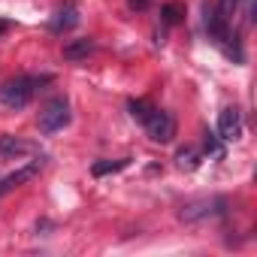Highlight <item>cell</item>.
Here are the masks:
<instances>
[{
  "mask_svg": "<svg viewBox=\"0 0 257 257\" xmlns=\"http://www.w3.org/2000/svg\"><path fill=\"white\" fill-rule=\"evenodd\" d=\"M239 137H242V112H239L236 106L221 109V115H218V140L233 143V140H239Z\"/></svg>",
  "mask_w": 257,
  "mask_h": 257,
  "instance_id": "5b68a950",
  "label": "cell"
},
{
  "mask_svg": "<svg viewBox=\"0 0 257 257\" xmlns=\"http://www.w3.org/2000/svg\"><path fill=\"white\" fill-rule=\"evenodd\" d=\"M70 103H67V97H55V100H49L46 106H43V112H40V131L49 137V134H58V131H64V127L70 124Z\"/></svg>",
  "mask_w": 257,
  "mask_h": 257,
  "instance_id": "7a4b0ae2",
  "label": "cell"
},
{
  "mask_svg": "<svg viewBox=\"0 0 257 257\" xmlns=\"http://www.w3.org/2000/svg\"><path fill=\"white\" fill-rule=\"evenodd\" d=\"M215 10H218V16H221V19H227V22H230V19L236 16V10H239V0H218V7H215Z\"/></svg>",
  "mask_w": 257,
  "mask_h": 257,
  "instance_id": "5bb4252c",
  "label": "cell"
},
{
  "mask_svg": "<svg viewBox=\"0 0 257 257\" xmlns=\"http://www.w3.org/2000/svg\"><path fill=\"white\" fill-rule=\"evenodd\" d=\"M127 109H131V115H134L140 124H146V121H149V115L155 112V106H152V103H146V100H131V103H127Z\"/></svg>",
  "mask_w": 257,
  "mask_h": 257,
  "instance_id": "8fae6325",
  "label": "cell"
},
{
  "mask_svg": "<svg viewBox=\"0 0 257 257\" xmlns=\"http://www.w3.org/2000/svg\"><path fill=\"white\" fill-rule=\"evenodd\" d=\"M94 52V40H73V43H67L64 46V58L67 61H82V58H88Z\"/></svg>",
  "mask_w": 257,
  "mask_h": 257,
  "instance_id": "9c48e42d",
  "label": "cell"
},
{
  "mask_svg": "<svg viewBox=\"0 0 257 257\" xmlns=\"http://www.w3.org/2000/svg\"><path fill=\"white\" fill-rule=\"evenodd\" d=\"M176 164H179V170H197L200 167V152L194 149V146H185V149H179L176 152Z\"/></svg>",
  "mask_w": 257,
  "mask_h": 257,
  "instance_id": "30bf717a",
  "label": "cell"
},
{
  "mask_svg": "<svg viewBox=\"0 0 257 257\" xmlns=\"http://www.w3.org/2000/svg\"><path fill=\"white\" fill-rule=\"evenodd\" d=\"M10 28H13V25H10V22H4V19H0V37H4V34H7V31H10Z\"/></svg>",
  "mask_w": 257,
  "mask_h": 257,
  "instance_id": "e0dca14e",
  "label": "cell"
},
{
  "mask_svg": "<svg viewBox=\"0 0 257 257\" xmlns=\"http://www.w3.org/2000/svg\"><path fill=\"white\" fill-rule=\"evenodd\" d=\"M43 167H46V158H37V161H31V164L19 167L16 173L4 176V194H7V191H13V188H19V185H25V182H31L34 176H40V170H43Z\"/></svg>",
  "mask_w": 257,
  "mask_h": 257,
  "instance_id": "52a82bcc",
  "label": "cell"
},
{
  "mask_svg": "<svg viewBox=\"0 0 257 257\" xmlns=\"http://www.w3.org/2000/svg\"><path fill=\"white\" fill-rule=\"evenodd\" d=\"M224 212V200L221 197H203V200H191L182 206L179 218L194 224V221H203V218H212V215H221Z\"/></svg>",
  "mask_w": 257,
  "mask_h": 257,
  "instance_id": "277c9868",
  "label": "cell"
},
{
  "mask_svg": "<svg viewBox=\"0 0 257 257\" xmlns=\"http://www.w3.org/2000/svg\"><path fill=\"white\" fill-rule=\"evenodd\" d=\"M0 197H4V176H0Z\"/></svg>",
  "mask_w": 257,
  "mask_h": 257,
  "instance_id": "ac0fdd59",
  "label": "cell"
},
{
  "mask_svg": "<svg viewBox=\"0 0 257 257\" xmlns=\"http://www.w3.org/2000/svg\"><path fill=\"white\" fill-rule=\"evenodd\" d=\"M161 16H164V22H167V25H176V22H182V16H185V7H182V4H167Z\"/></svg>",
  "mask_w": 257,
  "mask_h": 257,
  "instance_id": "4fadbf2b",
  "label": "cell"
},
{
  "mask_svg": "<svg viewBox=\"0 0 257 257\" xmlns=\"http://www.w3.org/2000/svg\"><path fill=\"white\" fill-rule=\"evenodd\" d=\"M43 82H49V76H43V79H37V76H16V79H7L4 85H0V103H4L7 109H25V106L34 100V94H37V88H40Z\"/></svg>",
  "mask_w": 257,
  "mask_h": 257,
  "instance_id": "6da1fadb",
  "label": "cell"
},
{
  "mask_svg": "<svg viewBox=\"0 0 257 257\" xmlns=\"http://www.w3.org/2000/svg\"><path fill=\"white\" fill-rule=\"evenodd\" d=\"M76 25H79V7L73 4V0H67L64 7H58L55 16L49 19V31H52V34H67V31H73Z\"/></svg>",
  "mask_w": 257,
  "mask_h": 257,
  "instance_id": "8992f818",
  "label": "cell"
},
{
  "mask_svg": "<svg viewBox=\"0 0 257 257\" xmlns=\"http://www.w3.org/2000/svg\"><path fill=\"white\" fill-rule=\"evenodd\" d=\"M127 164H131L127 158H121V161H103V164H94V167H91V173H94V176H109V173L124 170Z\"/></svg>",
  "mask_w": 257,
  "mask_h": 257,
  "instance_id": "7c38bea8",
  "label": "cell"
},
{
  "mask_svg": "<svg viewBox=\"0 0 257 257\" xmlns=\"http://www.w3.org/2000/svg\"><path fill=\"white\" fill-rule=\"evenodd\" d=\"M143 127L149 131V140L152 143H161V146L164 143H173V137H176V118L170 112H164V109H155Z\"/></svg>",
  "mask_w": 257,
  "mask_h": 257,
  "instance_id": "3957f363",
  "label": "cell"
},
{
  "mask_svg": "<svg viewBox=\"0 0 257 257\" xmlns=\"http://www.w3.org/2000/svg\"><path fill=\"white\" fill-rule=\"evenodd\" d=\"M131 7H134V10H149L152 0H131Z\"/></svg>",
  "mask_w": 257,
  "mask_h": 257,
  "instance_id": "2e32d148",
  "label": "cell"
},
{
  "mask_svg": "<svg viewBox=\"0 0 257 257\" xmlns=\"http://www.w3.org/2000/svg\"><path fill=\"white\" fill-rule=\"evenodd\" d=\"M206 152H209L212 158H224V149H221V143H218L215 134H206Z\"/></svg>",
  "mask_w": 257,
  "mask_h": 257,
  "instance_id": "9a60e30c",
  "label": "cell"
},
{
  "mask_svg": "<svg viewBox=\"0 0 257 257\" xmlns=\"http://www.w3.org/2000/svg\"><path fill=\"white\" fill-rule=\"evenodd\" d=\"M31 152H34V146L19 137H0V158H22Z\"/></svg>",
  "mask_w": 257,
  "mask_h": 257,
  "instance_id": "ba28073f",
  "label": "cell"
}]
</instances>
